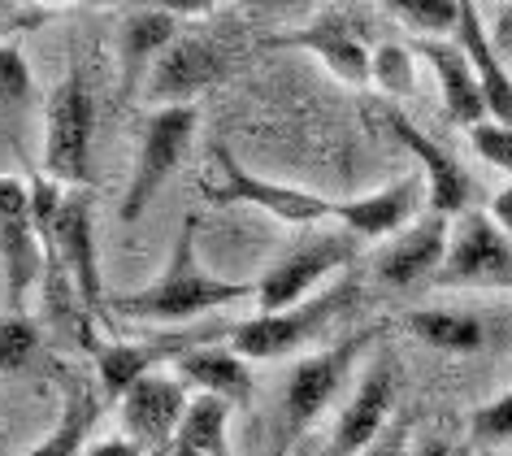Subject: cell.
Segmentation results:
<instances>
[{
  "instance_id": "1",
  "label": "cell",
  "mask_w": 512,
  "mask_h": 456,
  "mask_svg": "<svg viewBox=\"0 0 512 456\" xmlns=\"http://www.w3.org/2000/svg\"><path fill=\"white\" fill-rule=\"evenodd\" d=\"M196 218H183V231L174 239V252L165 270L139 291H122L113 296V318L122 322H152V326H187L200 322L204 313L226 309L239 300H256V283H239V278H217L196 257Z\"/></svg>"
},
{
  "instance_id": "2",
  "label": "cell",
  "mask_w": 512,
  "mask_h": 456,
  "mask_svg": "<svg viewBox=\"0 0 512 456\" xmlns=\"http://www.w3.org/2000/svg\"><path fill=\"white\" fill-rule=\"evenodd\" d=\"M361 300H365L361 278L343 274L326 291H317V296L296 304V309L256 313V318L230 326L226 344L235 348L243 361H278V357H291V352H300V348H309V344H322V335L335 322L348 318V313L361 309Z\"/></svg>"
},
{
  "instance_id": "3",
  "label": "cell",
  "mask_w": 512,
  "mask_h": 456,
  "mask_svg": "<svg viewBox=\"0 0 512 456\" xmlns=\"http://www.w3.org/2000/svg\"><path fill=\"white\" fill-rule=\"evenodd\" d=\"M382 331H387L382 322H369L361 331H348L335 344H322L317 352L296 361V370H291L283 387V404H278V426H283L287 443H296L304 430L322 422V413L339 400V391L348 387V378L356 374V365H361V357L374 348Z\"/></svg>"
},
{
  "instance_id": "4",
  "label": "cell",
  "mask_w": 512,
  "mask_h": 456,
  "mask_svg": "<svg viewBox=\"0 0 512 456\" xmlns=\"http://www.w3.org/2000/svg\"><path fill=\"white\" fill-rule=\"evenodd\" d=\"M356 252H361V239L348 235L343 226H335V231L313 226L300 244H291L270 270L256 278V304H261V313L296 309V304L317 296V291H326L335 278L348 274Z\"/></svg>"
},
{
  "instance_id": "5",
  "label": "cell",
  "mask_w": 512,
  "mask_h": 456,
  "mask_svg": "<svg viewBox=\"0 0 512 456\" xmlns=\"http://www.w3.org/2000/svg\"><path fill=\"white\" fill-rule=\"evenodd\" d=\"M92 126H96V100L83 70H70L48 96L44 109V166L61 187H83L92 174Z\"/></svg>"
},
{
  "instance_id": "6",
  "label": "cell",
  "mask_w": 512,
  "mask_h": 456,
  "mask_svg": "<svg viewBox=\"0 0 512 456\" xmlns=\"http://www.w3.org/2000/svg\"><path fill=\"white\" fill-rule=\"evenodd\" d=\"M213 166H217V183L204 179L200 192L217 200V205H256L265 213H274L278 222L287 226H322V222H335V209L339 200H326L317 192H304V187H291V183H274V179H261V174L243 170L226 148H213Z\"/></svg>"
},
{
  "instance_id": "7",
  "label": "cell",
  "mask_w": 512,
  "mask_h": 456,
  "mask_svg": "<svg viewBox=\"0 0 512 456\" xmlns=\"http://www.w3.org/2000/svg\"><path fill=\"white\" fill-rule=\"evenodd\" d=\"M200 126V109L196 105H170V109H152V118L139 139V157H135V174L122 200V222H139L144 209L157 200V192L174 179V170L183 166L191 139Z\"/></svg>"
},
{
  "instance_id": "8",
  "label": "cell",
  "mask_w": 512,
  "mask_h": 456,
  "mask_svg": "<svg viewBox=\"0 0 512 456\" xmlns=\"http://www.w3.org/2000/svg\"><path fill=\"white\" fill-rule=\"evenodd\" d=\"M44 239L35 231L31 183L0 174V278H5L9 313H27V296L44 274Z\"/></svg>"
},
{
  "instance_id": "9",
  "label": "cell",
  "mask_w": 512,
  "mask_h": 456,
  "mask_svg": "<svg viewBox=\"0 0 512 456\" xmlns=\"http://www.w3.org/2000/svg\"><path fill=\"white\" fill-rule=\"evenodd\" d=\"M434 287H478V291H512V239L491 222V213L469 209L452 222V248Z\"/></svg>"
},
{
  "instance_id": "10",
  "label": "cell",
  "mask_w": 512,
  "mask_h": 456,
  "mask_svg": "<svg viewBox=\"0 0 512 456\" xmlns=\"http://www.w3.org/2000/svg\"><path fill=\"white\" fill-rule=\"evenodd\" d=\"M395 396H400V361H395V352H378L365 365V374L352 383L348 400H343V409L335 417L330 456H361L365 448H374L391 430Z\"/></svg>"
},
{
  "instance_id": "11",
  "label": "cell",
  "mask_w": 512,
  "mask_h": 456,
  "mask_svg": "<svg viewBox=\"0 0 512 456\" xmlns=\"http://www.w3.org/2000/svg\"><path fill=\"white\" fill-rule=\"evenodd\" d=\"M209 335H226V331L196 326V331H174V335H152V339H100L92 348L100 396L118 404L139 378L161 374V365H178V357H187L191 348L209 344Z\"/></svg>"
},
{
  "instance_id": "12",
  "label": "cell",
  "mask_w": 512,
  "mask_h": 456,
  "mask_svg": "<svg viewBox=\"0 0 512 456\" xmlns=\"http://www.w3.org/2000/svg\"><path fill=\"white\" fill-rule=\"evenodd\" d=\"M66 283L79 296V309L87 318H100V304H105V287H100V252H96V205L92 192L70 187L61 200L57 226H53V257Z\"/></svg>"
},
{
  "instance_id": "13",
  "label": "cell",
  "mask_w": 512,
  "mask_h": 456,
  "mask_svg": "<svg viewBox=\"0 0 512 456\" xmlns=\"http://www.w3.org/2000/svg\"><path fill=\"white\" fill-rule=\"evenodd\" d=\"M230 70V53L209 35L183 31L178 40L165 48L161 61L152 66L144 92L152 100V109H170V105H196L200 92H209L213 83H222Z\"/></svg>"
},
{
  "instance_id": "14",
  "label": "cell",
  "mask_w": 512,
  "mask_h": 456,
  "mask_svg": "<svg viewBox=\"0 0 512 456\" xmlns=\"http://www.w3.org/2000/svg\"><path fill=\"white\" fill-rule=\"evenodd\" d=\"M118 404H122L126 439H135L144 456H170L191 404V387L178 374H148Z\"/></svg>"
},
{
  "instance_id": "15",
  "label": "cell",
  "mask_w": 512,
  "mask_h": 456,
  "mask_svg": "<svg viewBox=\"0 0 512 456\" xmlns=\"http://www.w3.org/2000/svg\"><path fill=\"white\" fill-rule=\"evenodd\" d=\"M447 248H452V218L426 209L413 226H404L400 235L378 248L374 278L391 291H413L421 283H434V274L447 261Z\"/></svg>"
},
{
  "instance_id": "16",
  "label": "cell",
  "mask_w": 512,
  "mask_h": 456,
  "mask_svg": "<svg viewBox=\"0 0 512 456\" xmlns=\"http://www.w3.org/2000/svg\"><path fill=\"white\" fill-rule=\"evenodd\" d=\"M421 209H430L426 179L421 174H404V179L378 187V192L339 200L335 222L348 235L361 239V244H387V239H395L404 226H413L421 218Z\"/></svg>"
},
{
  "instance_id": "17",
  "label": "cell",
  "mask_w": 512,
  "mask_h": 456,
  "mask_svg": "<svg viewBox=\"0 0 512 456\" xmlns=\"http://www.w3.org/2000/svg\"><path fill=\"white\" fill-rule=\"evenodd\" d=\"M270 44H278V48H304V53H313L339 83H352V87L369 83V61H374V48L365 44L361 27H356L343 9H322V14H317L313 22H304L300 31H283V35H274Z\"/></svg>"
},
{
  "instance_id": "18",
  "label": "cell",
  "mask_w": 512,
  "mask_h": 456,
  "mask_svg": "<svg viewBox=\"0 0 512 456\" xmlns=\"http://www.w3.org/2000/svg\"><path fill=\"white\" fill-rule=\"evenodd\" d=\"M391 126V135L404 144L408 157H417V174L426 179V192H430V209L434 213H443V218H465V213L473 209L469 205V196H473V179H469V170L460 166V161L447 152L443 144H434V139L421 131L417 122H408L400 109H387L382 113Z\"/></svg>"
},
{
  "instance_id": "19",
  "label": "cell",
  "mask_w": 512,
  "mask_h": 456,
  "mask_svg": "<svg viewBox=\"0 0 512 456\" xmlns=\"http://www.w3.org/2000/svg\"><path fill=\"white\" fill-rule=\"evenodd\" d=\"M183 35V14L174 5H135L122 14L118 53H122V96L148 83L161 53Z\"/></svg>"
},
{
  "instance_id": "20",
  "label": "cell",
  "mask_w": 512,
  "mask_h": 456,
  "mask_svg": "<svg viewBox=\"0 0 512 456\" xmlns=\"http://www.w3.org/2000/svg\"><path fill=\"white\" fill-rule=\"evenodd\" d=\"M417 53L426 57L430 74L439 79V96H443V113L452 118L456 126H482L491 122L486 113V100H482V87H478V74H473L465 48L452 44V40H421Z\"/></svg>"
},
{
  "instance_id": "21",
  "label": "cell",
  "mask_w": 512,
  "mask_h": 456,
  "mask_svg": "<svg viewBox=\"0 0 512 456\" xmlns=\"http://www.w3.org/2000/svg\"><path fill=\"white\" fill-rule=\"evenodd\" d=\"M456 35H460V48H465L473 74H478V87H482V100H486L491 122L512 126V74L504 70V53H499V44L482 27V9L478 5H465Z\"/></svg>"
},
{
  "instance_id": "22",
  "label": "cell",
  "mask_w": 512,
  "mask_h": 456,
  "mask_svg": "<svg viewBox=\"0 0 512 456\" xmlns=\"http://www.w3.org/2000/svg\"><path fill=\"white\" fill-rule=\"evenodd\" d=\"M174 374L183 378L196 396H217V400H230V404L252 396V370L230 344L226 348H213V344L191 348L187 357H178Z\"/></svg>"
},
{
  "instance_id": "23",
  "label": "cell",
  "mask_w": 512,
  "mask_h": 456,
  "mask_svg": "<svg viewBox=\"0 0 512 456\" xmlns=\"http://www.w3.org/2000/svg\"><path fill=\"white\" fill-rule=\"evenodd\" d=\"M100 387H87V378H66V396H61V422L53 435H44L31 452L22 456H83L92 426L100 422Z\"/></svg>"
},
{
  "instance_id": "24",
  "label": "cell",
  "mask_w": 512,
  "mask_h": 456,
  "mask_svg": "<svg viewBox=\"0 0 512 456\" xmlns=\"http://www.w3.org/2000/svg\"><path fill=\"white\" fill-rule=\"evenodd\" d=\"M404 326L413 331L421 344L439 352H482L486 348V326L465 309H413L404 313Z\"/></svg>"
},
{
  "instance_id": "25",
  "label": "cell",
  "mask_w": 512,
  "mask_h": 456,
  "mask_svg": "<svg viewBox=\"0 0 512 456\" xmlns=\"http://www.w3.org/2000/svg\"><path fill=\"white\" fill-rule=\"evenodd\" d=\"M230 413H235L230 400L191 396L174 448H191V452H204V456H230Z\"/></svg>"
},
{
  "instance_id": "26",
  "label": "cell",
  "mask_w": 512,
  "mask_h": 456,
  "mask_svg": "<svg viewBox=\"0 0 512 456\" xmlns=\"http://www.w3.org/2000/svg\"><path fill=\"white\" fill-rule=\"evenodd\" d=\"M369 83H374L382 96H391V100L413 96V87H417L413 48H404V44H395V40L378 44L374 48V61H369Z\"/></svg>"
},
{
  "instance_id": "27",
  "label": "cell",
  "mask_w": 512,
  "mask_h": 456,
  "mask_svg": "<svg viewBox=\"0 0 512 456\" xmlns=\"http://www.w3.org/2000/svg\"><path fill=\"white\" fill-rule=\"evenodd\" d=\"M391 14L400 18L408 31H417L421 40H447V35L460 27L465 5H460V0H404Z\"/></svg>"
},
{
  "instance_id": "28",
  "label": "cell",
  "mask_w": 512,
  "mask_h": 456,
  "mask_svg": "<svg viewBox=\"0 0 512 456\" xmlns=\"http://www.w3.org/2000/svg\"><path fill=\"white\" fill-rule=\"evenodd\" d=\"M35 348H40V326H35L31 313H5L0 318V374L31 365Z\"/></svg>"
},
{
  "instance_id": "29",
  "label": "cell",
  "mask_w": 512,
  "mask_h": 456,
  "mask_svg": "<svg viewBox=\"0 0 512 456\" xmlns=\"http://www.w3.org/2000/svg\"><path fill=\"white\" fill-rule=\"evenodd\" d=\"M469 435L482 452L499 448V443H512V391L504 396H491L486 404H478L469 417Z\"/></svg>"
},
{
  "instance_id": "30",
  "label": "cell",
  "mask_w": 512,
  "mask_h": 456,
  "mask_svg": "<svg viewBox=\"0 0 512 456\" xmlns=\"http://www.w3.org/2000/svg\"><path fill=\"white\" fill-rule=\"evenodd\" d=\"M469 139H473V152H478L486 166L504 170L508 179H512V126H504V122H482V126H473V131H469Z\"/></svg>"
},
{
  "instance_id": "31",
  "label": "cell",
  "mask_w": 512,
  "mask_h": 456,
  "mask_svg": "<svg viewBox=\"0 0 512 456\" xmlns=\"http://www.w3.org/2000/svg\"><path fill=\"white\" fill-rule=\"evenodd\" d=\"M31 92V66L14 44H0V100H18Z\"/></svg>"
},
{
  "instance_id": "32",
  "label": "cell",
  "mask_w": 512,
  "mask_h": 456,
  "mask_svg": "<svg viewBox=\"0 0 512 456\" xmlns=\"http://www.w3.org/2000/svg\"><path fill=\"white\" fill-rule=\"evenodd\" d=\"M404 452H408V426H404V422H400V426L391 422L387 435H382L374 448H365L361 456H404Z\"/></svg>"
},
{
  "instance_id": "33",
  "label": "cell",
  "mask_w": 512,
  "mask_h": 456,
  "mask_svg": "<svg viewBox=\"0 0 512 456\" xmlns=\"http://www.w3.org/2000/svg\"><path fill=\"white\" fill-rule=\"evenodd\" d=\"M83 456H144V448H139L135 439H126V435H113V439H96Z\"/></svg>"
},
{
  "instance_id": "34",
  "label": "cell",
  "mask_w": 512,
  "mask_h": 456,
  "mask_svg": "<svg viewBox=\"0 0 512 456\" xmlns=\"http://www.w3.org/2000/svg\"><path fill=\"white\" fill-rule=\"evenodd\" d=\"M486 213H491V222L512 239V183L504 187V192H495V200H491V209Z\"/></svg>"
},
{
  "instance_id": "35",
  "label": "cell",
  "mask_w": 512,
  "mask_h": 456,
  "mask_svg": "<svg viewBox=\"0 0 512 456\" xmlns=\"http://www.w3.org/2000/svg\"><path fill=\"white\" fill-rule=\"evenodd\" d=\"M417 456H473V448H465V443H456V439H443V435H434L426 439L417 448Z\"/></svg>"
},
{
  "instance_id": "36",
  "label": "cell",
  "mask_w": 512,
  "mask_h": 456,
  "mask_svg": "<svg viewBox=\"0 0 512 456\" xmlns=\"http://www.w3.org/2000/svg\"><path fill=\"white\" fill-rule=\"evenodd\" d=\"M504 18L512 22V5L504 9ZM504 48H508V53H512V27H508V31H499V53H504Z\"/></svg>"
},
{
  "instance_id": "37",
  "label": "cell",
  "mask_w": 512,
  "mask_h": 456,
  "mask_svg": "<svg viewBox=\"0 0 512 456\" xmlns=\"http://www.w3.org/2000/svg\"><path fill=\"white\" fill-rule=\"evenodd\" d=\"M170 456H204V452H191V448H174Z\"/></svg>"
},
{
  "instance_id": "38",
  "label": "cell",
  "mask_w": 512,
  "mask_h": 456,
  "mask_svg": "<svg viewBox=\"0 0 512 456\" xmlns=\"http://www.w3.org/2000/svg\"><path fill=\"white\" fill-rule=\"evenodd\" d=\"M478 456H495V452H478Z\"/></svg>"
}]
</instances>
